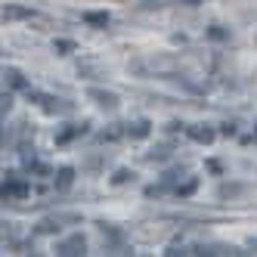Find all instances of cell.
Listing matches in <instances>:
<instances>
[{
	"mask_svg": "<svg viewBox=\"0 0 257 257\" xmlns=\"http://www.w3.org/2000/svg\"><path fill=\"white\" fill-rule=\"evenodd\" d=\"M78 214H53V217H44L38 226H34V232L38 235H56V232H62V226H68V223H78Z\"/></svg>",
	"mask_w": 257,
	"mask_h": 257,
	"instance_id": "6da1fadb",
	"label": "cell"
},
{
	"mask_svg": "<svg viewBox=\"0 0 257 257\" xmlns=\"http://www.w3.org/2000/svg\"><path fill=\"white\" fill-rule=\"evenodd\" d=\"M28 96L38 102L47 115H68L71 112V105L68 102H62V99H56V96H47V93H38V90H28Z\"/></svg>",
	"mask_w": 257,
	"mask_h": 257,
	"instance_id": "7a4b0ae2",
	"label": "cell"
},
{
	"mask_svg": "<svg viewBox=\"0 0 257 257\" xmlns=\"http://www.w3.org/2000/svg\"><path fill=\"white\" fill-rule=\"evenodd\" d=\"M56 254H62V257H81V254H87V238L81 232L62 238V242H56Z\"/></svg>",
	"mask_w": 257,
	"mask_h": 257,
	"instance_id": "3957f363",
	"label": "cell"
},
{
	"mask_svg": "<svg viewBox=\"0 0 257 257\" xmlns=\"http://www.w3.org/2000/svg\"><path fill=\"white\" fill-rule=\"evenodd\" d=\"M4 201H13V198H25L28 195V183L22 180V177H16V174H7V180H4Z\"/></svg>",
	"mask_w": 257,
	"mask_h": 257,
	"instance_id": "277c9868",
	"label": "cell"
},
{
	"mask_svg": "<svg viewBox=\"0 0 257 257\" xmlns=\"http://www.w3.org/2000/svg\"><path fill=\"white\" fill-rule=\"evenodd\" d=\"M87 96H90V99H96V105L105 108V112H115V108H118V96H115V93H105V90L90 87V90H87Z\"/></svg>",
	"mask_w": 257,
	"mask_h": 257,
	"instance_id": "5b68a950",
	"label": "cell"
},
{
	"mask_svg": "<svg viewBox=\"0 0 257 257\" xmlns=\"http://www.w3.org/2000/svg\"><path fill=\"white\" fill-rule=\"evenodd\" d=\"M186 134H189V140H195V143H201V146L214 143V137H217V131H214V127H208V124H192Z\"/></svg>",
	"mask_w": 257,
	"mask_h": 257,
	"instance_id": "8992f818",
	"label": "cell"
},
{
	"mask_svg": "<svg viewBox=\"0 0 257 257\" xmlns=\"http://www.w3.org/2000/svg\"><path fill=\"white\" fill-rule=\"evenodd\" d=\"M4 87H10V90H31L28 81L22 78V71H16V68H4Z\"/></svg>",
	"mask_w": 257,
	"mask_h": 257,
	"instance_id": "52a82bcc",
	"label": "cell"
},
{
	"mask_svg": "<svg viewBox=\"0 0 257 257\" xmlns=\"http://www.w3.org/2000/svg\"><path fill=\"white\" fill-rule=\"evenodd\" d=\"M84 134H87V124H71V127H65V131L56 134V146H65V143L78 140V137H84Z\"/></svg>",
	"mask_w": 257,
	"mask_h": 257,
	"instance_id": "ba28073f",
	"label": "cell"
},
{
	"mask_svg": "<svg viewBox=\"0 0 257 257\" xmlns=\"http://www.w3.org/2000/svg\"><path fill=\"white\" fill-rule=\"evenodd\" d=\"M34 10L28 7H4V22H16V19H34Z\"/></svg>",
	"mask_w": 257,
	"mask_h": 257,
	"instance_id": "9c48e42d",
	"label": "cell"
},
{
	"mask_svg": "<svg viewBox=\"0 0 257 257\" xmlns=\"http://www.w3.org/2000/svg\"><path fill=\"white\" fill-rule=\"evenodd\" d=\"M53 183H56L59 192L71 189V183H75V168H68V164H65V168H59V171H56V180H53Z\"/></svg>",
	"mask_w": 257,
	"mask_h": 257,
	"instance_id": "30bf717a",
	"label": "cell"
},
{
	"mask_svg": "<svg viewBox=\"0 0 257 257\" xmlns=\"http://www.w3.org/2000/svg\"><path fill=\"white\" fill-rule=\"evenodd\" d=\"M102 229V238H108V245H112V251H121V242H124V232L115 229V226H108V223H99Z\"/></svg>",
	"mask_w": 257,
	"mask_h": 257,
	"instance_id": "8fae6325",
	"label": "cell"
},
{
	"mask_svg": "<svg viewBox=\"0 0 257 257\" xmlns=\"http://www.w3.org/2000/svg\"><path fill=\"white\" fill-rule=\"evenodd\" d=\"M127 134H131V140H146V137L152 134V124L146 121V118H140L134 124H127Z\"/></svg>",
	"mask_w": 257,
	"mask_h": 257,
	"instance_id": "7c38bea8",
	"label": "cell"
},
{
	"mask_svg": "<svg viewBox=\"0 0 257 257\" xmlns=\"http://www.w3.org/2000/svg\"><path fill=\"white\" fill-rule=\"evenodd\" d=\"M84 22H87V25H96V28H105L112 19H108V13H87Z\"/></svg>",
	"mask_w": 257,
	"mask_h": 257,
	"instance_id": "4fadbf2b",
	"label": "cell"
},
{
	"mask_svg": "<svg viewBox=\"0 0 257 257\" xmlns=\"http://www.w3.org/2000/svg\"><path fill=\"white\" fill-rule=\"evenodd\" d=\"M131 180H134V171H127V168L115 171V177H112V183H115V186H124V183H131Z\"/></svg>",
	"mask_w": 257,
	"mask_h": 257,
	"instance_id": "5bb4252c",
	"label": "cell"
},
{
	"mask_svg": "<svg viewBox=\"0 0 257 257\" xmlns=\"http://www.w3.org/2000/svg\"><path fill=\"white\" fill-rule=\"evenodd\" d=\"M208 38H211V41H226L229 31H223L220 25H211V28H208Z\"/></svg>",
	"mask_w": 257,
	"mask_h": 257,
	"instance_id": "9a60e30c",
	"label": "cell"
},
{
	"mask_svg": "<svg viewBox=\"0 0 257 257\" xmlns=\"http://www.w3.org/2000/svg\"><path fill=\"white\" fill-rule=\"evenodd\" d=\"M53 50H56L59 56H68V53L75 50V44H71V41H56V44H53Z\"/></svg>",
	"mask_w": 257,
	"mask_h": 257,
	"instance_id": "2e32d148",
	"label": "cell"
},
{
	"mask_svg": "<svg viewBox=\"0 0 257 257\" xmlns=\"http://www.w3.org/2000/svg\"><path fill=\"white\" fill-rule=\"evenodd\" d=\"M10 108H13V96H10L7 90H4V96H0V115L7 118V112H10Z\"/></svg>",
	"mask_w": 257,
	"mask_h": 257,
	"instance_id": "e0dca14e",
	"label": "cell"
},
{
	"mask_svg": "<svg viewBox=\"0 0 257 257\" xmlns=\"http://www.w3.org/2000/svg\"><path fill=\"white\" fill-rule=\"evenodd\" d=\"M118 137H121V124H115L112 131H105V134H99V140H102V143H105V140H118Z\"/></svg>",
	"mask_w": 257,
	"mask_h": 257,
	"instance_id": "ac0fdd59",
	"label": "cell"
},
{
	"mask_svg": "<svg viewBox=\"0 0 257 257\" xmlns=\"http://www.w3.org/2000/svg\"><path fill=\"white\" fill-rule=\"evenodd\" d=\"M195 186H198V183H195V180H189L186 186H183V189H177V192H180V195H189V192H195Z\"/></svg>",
	"mask_w": 257,
	"mask_h": 257,
	"instance_id": "d6986e66",
	"label": "cell"
},
{
	"mask_svg": "<svg viewBox=\"0 0 257 257\" xmlns=\"http://www.w3.org/2000/svg\"><path fill=\"white\" fill-rule=\"evenodd\" d=\"M254 140H257V131H254Z\"/></svg>",
	"mask_w": 257,
	"mask_h": 257,
	"instance_id": "ffe728a7",
	"label": "cell"
}]
</instances>
